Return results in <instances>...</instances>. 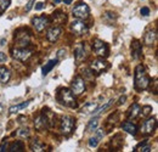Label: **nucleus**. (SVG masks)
Returning a JSON list of instances; mask_svg holds the SVG:
<instances>
[{"label":"nucleus","instance_id":"nucleus-32","mask_svg":"<svg viewBox=\"0 0 158 152\" xmlns=\"http://www.w3.org/2000/svg\"><path fill=\"white\" fill-rule=\"evenodd\" d=\"M11 0H0V16L5 12V10L10 6Z\"/></svg>","mask_w":158,"mask_h":152},{"label":"nucleus","instance_id":"nucleus-18","mask_svg":"<svg viewBox=\"0 0 158 152\" xmlns=\"http://www.w3.org/2000/svg\"><path fill=\"white\" fill-rule=\"evenodd\" d=\"M74 57L77 60V62H80L81 60H84L85 57V45L83 43H79L74 46Z\"/></svg>","mask_w":158,"mask_h":152},{"label":"nucleus","instance_id":"nucleus-8","mask_svg":"<svg viewBox=\"0 0 158 152\" xmlns=\"http://www.w3.org/2000/svg\"><path fill=\"white\" fill-rule=\"evenodd\" d=\"M71 91L74 94V96L81 95L85 91V80L80 76L74 77L71 84Z\"/></svg>","mask_w":158,"mask_h":152},{"label":"nucleus","instance_id":"nucleus-28","mask_svg":"<svg viewBox=\"0 0 158 152\" xmlns=\"http://www.w3.org/2000/svg\"><path fill=\"white\" fill-rule=\"evenodd\" d=\"M24 150V146H23V144L21 142V141H15V142H12L9 147H7V150L6 151H10V152H22Z\"/></svg>","mask_w":158,"mask_h":152},{"label":"nucleus","instance_id":"nucleus-31","mask_svg":"<svg viewBox=\"0 0 158 152\" xmlns=\"http://www.w3.org/2000/svg\"><path fill=\"white\" fill-rule=\"evenodd\" d=\"M135 151L140 152H150L151 151V146L147 144V141H143V142H140L138 146L135 147Z\"/></svg>","mask_w":158,"mask_h":152},{"label":"nucleus","instance_id":"nucleus-36","mask_svg":"<svg viewBox=\"0 0 158 152\" xmlns=\"http://www.w3.org/2000/svg\"><path fill=\"white\" fill-rule=\"evenodd\" d=\"M66 57V49H60L57 53V60H62Z\"/></svg>","mask_w":158,"mask_h":152},{"label":"nucleus","instance_id":"nucleus-1","mask_svg":"<svg viewBox=\"0 0 158 152\" xmlns=\"http://www.w3.org/2000/svg\"><path fill=\"white\" fill-rule=\"evenodd\" d=\"M151 84V79L146 72V68L142 65H138L135 67V73H134V85L135 89L141 91L146 90Z\"/></svg>","mask_w":158,"mask_h":152},{"label":"nucleus","instance_id":"nucleus-20","mask_svg":"<svg viewBox=\"0 0 158 152\" xmlns=\"http://www.w3.org/2000/svg\"><path fill=\"white\" fill-rule=\"evenodd\" d=\"M29 147L31 150L34 152H41V151H45V144L41 142L39 139H33L29 144Z\"/></svg>","mask_w":158,"mask_h":152},{"label":"nucleus","instance_id":"nucleus-29","mask_svg":"<svg viewBox=\"0 0 158 152\" xmlns=\"http://www.w3.org/2000/svg\"><path fill=\"white\" fill-rule=\"evenodd\" d=\"M98 127H99V118L95 117V118H93V119L89 120V123H88V125H86V132H88V133H91V132L96 130Z\"/></svg>","mask_w":158,"mask_h":152},{"label":"nucleus","instance_id":"nucleus-40","mask_svg":"<svg viewBox=\"0 0 158 152\" xmlns=\"http://www.w3.org/2000/svg\"><path fill=\"white\" fill-rule=\"evenodd\" d=\"M7 61V55L5 53H0V62H6Z\"/></svg>","mask_w":158,"mask_h":152},{"label":"nucleus","instance_id":"nucleus-11","mask_svg":"<svg viewBox=\"0 0 158 152\" xmlns=\"http://www.w3.org/2000/svg\"><path fill=\"white\" fill-rule=\"evenodd\" d=\"M156 125H157V120L155 117L152 118H147L142 125H141V134L142 135H151L153 134L155 129H156Z\"/></svg>","mask_w":158,"mask_h":152},{"label":"nucleus","instance_id":"nucleus-19","mask_svg":"<svg viewBox=\"0 0 158 152\" xmlns=\"http://www.w3.org/2000/svg\"><path fill=\"white\" fill-rule=\"evenodd\" d=\"M122 129L124 130V132H127L128 134H130V135H133V136H135L136 133H138V127L134 124V123H131V122H124L123 124H122Z\"/></svg>","mask_w":158,"mask_h":152},{"label":"nucleus","instance_id":"nucleus-33","mask_svg":"<svg viewBox=\"0 0 158 152\" xmlns=\"http://www.w3.org/2000/svg\"><path fill=\"white\" fill-rule=\"evenodd\" d=\"M151 113H152V107L151 106H143L141 108V111H140V114L142 117H148Z\"/></svg>","mask_w":158,"mask_h":152},{"label":"nucleus","instance_id":"nucleus-35","mask_svg":"<svg viewBox=\"0 0 158 152\" xmlns=\"http://www.w3.org/2000/svg\"><path fill=\"white\" fill-rule=\"evenodd\" d=\"M105 17H106V19H111V21H112V19H117V15H116L114 12H111V11H107V12L105 14Z\"/></svg>","mask_w":158,"mask_h":152},{"label":"nucleus","instance_id":"nucleus-6","mask_svg":"<svg viewBox=\"0 0 158 152\" xmlns=\"http://www.w3.org/2000/svg\"><path fill=\"white\" fill-rule=\"evenodd\" d=\"M31 43V36L27 31L20 29L15 34V44L17 48H27Z\"/></svg>","mask_w":158,"mask_h":152},{"label":"nucleus","instance_id":"nucleus-24","mask_svg":"<svg viewBox=\"0 0 158 152\" xmlns=\"http://www.w3.org/2000/svg\"><path fill=\"white\" fill-rule=\"evenodd\" d=\"M140 111H141L140 105H139V103H133V105L129 107V110H128V112H127V116H128L129 119L136 118L139 114H140Z\"/></svg>","mask_w":158,"mask_h":152},{"label":"nucleus","instance_id":"nucleus-46","mask_svg":"<svg viewBox=\"0 0 158 152\" xmlns=\"http://www.w3.org/2000/svg\"><path fill=\"white\" fill-rule=\"evenodd\" d=\"M61 0H54V2H56V4H59Z\"/></svg>","mask_w":158,"mask_h":152},{"label":"nucleus","instance_id":"nucleus-37","mask_svg":"<svg viewBox=\"0 0 158 152\" xmlns=\"http://www.w3.org/2000/svg\"><path fill=\"white\" fill-rule=\"evenodd\" d=\"M34 1H35V0H29V1L27 2V5H26V9H24L27 12L32 10V7H33V5H34Z\"/></svg>","mask_w":158,"mask_h":152},{"label":"nucleus","instance_id":"nucleus-38","mask_svg":"<svg viewBox=\"0 0 158 152\" xmlns=\"http://www.w3.org/2000/svg\"><path fill=\"white\" fill-rule=\"evenodd\" d=\"M140 12H141V15H142V16H145V17H146V16H148V15H150V9H148V7H142Z\"/></svg>","mask_w":158,"mask_h":152},{"label":"nucleus","instance_id":"nucleus-21","mask_svg":"<svg viewBox=\"0 0 158 152\" xmlns=\"http://www.w3.org/2000/svg\"><path fill=\"white\" fill-rule=\"evenodd\" d=\"M98 106H99L98 102H88L80 108V112L83 114H91L94 113V111L98 108Z\"/></svg>","mask_w":158,"mask_h":152},{"label":"nucleus","instance_id":"nucleus-22","mask_svg":"<svg viewBox=\"0 0 158 152\" xmlns=\"http://www.w3.org/2000/svg\"><path fill=\"white\" fill-rule=\"evenodd\" d=\"M51 19H52V21H54L56 24L62 26V24L67 21V16H66L62 11H60L59 10V11H55V12L52 14V17H51Z\"/></svg>","mask_w":158,"mask_h":152},{"label":"nucleus","instance_id":"nucleus-45","mask_svg":"<svg viewBox=\"0 0 158 152\" xmlns=\"http://www.w3.org/2000/svg\"><path fill=\"white\" fill-rule=\"evenodd\" d=\"M4 44H5V39H1L0 40V45H4Z\"/></svg>","mask_w":158,"mask_h":152},{"label":"nucleus","instance_id":"nucleus-14","mask_svg":"<svg viewBox=\"0 0 158 152\" xmlns=\"http://www.w3.org/2000/svg\"><path fill=\"white\" fill-rule=\"evenodd\" d=\"M61 33H62L61 27H56V26H55V27H52V28H50V29L48 31V33H46V39H48L50 43H55V41L60 38Z\"/></svg>","mask_w":158,"mask_h":152},{"label":"nucleus","instance_id":"nucleus-9","mask_svg":"<svg viewBox=\"0 0 158 152\" xmlns=\"http://www.w3.org/2000/svg\"><path fill=\"white\" fill-rule=\"evenodd\" d=\"M11 53H12V57L17 61H21V62L27 61L33 54V51L28 48H16V49H12Z\"/></svg>","mask_w":158,"mask_h":152},{"label":"nucleus","instance_id":"nucleus-27","mask_svg":"<svg viewBox=\"0 0 158 152\" xmlns=\"http://www.w3.org/2000/svg\"><path fill=\"white\" fill-rule=\"evenodd\" d=\"M31 101L32 100H28V101H24V102H22V103H19V105H16V106H12V107H10L9 108V112L11 114L14 113H17L19 111H21V110H23V108H26L29 103H31Z\"/></svg>","mask_w":158,"mask_h":152},{"label":"nucleus","instance_id":"nucleus-34","mask_svg":"<svg viewBox=\"0 0 158 152\" xmlns=\"http://www.w3.org/2000/svg\"><path fill=\"white\" fill-rule=\"evenodd\" d=\"M29 134H31L29 129H28V128H24V127H23V128H20V129L17 130V135L21 136V137H28Z\"/></svg>","mask_w":158,"mask_h":152},{"label":"nucleus","instance_id":"nucleus-30","mask_svg":"<svg viewBox=\"0 0 158 152\" xmlns=\"http://www.w3.org/2000/svg\"><path fill=\"white\" fill-rule=\"evenodd\" d=\"M113 102H114V100H113V99H111L110 101H107V102H106L105 105H102L101 107H99V106H98V108H96V110L94 111V113H101V112L106 111L107 108H110V107H111V106L113 105Z\"/></svg>","mask_w":158,"mask_h":152},{"label":"nucleus","instance_id":"nucleus-5","mask_svg":"<svg viewBox=\"0 0 158 152\" xmlns=\"http://www.w3.org/2000/svg\"><path fill=\"white\" fill-rule=\"evenodd\" d=\"M93 49H94V53L99 57L106 58V57L108 56V54H110L108 45L103 40H101V39H95L93 41Z\"/></svg>","mask_w":158,"mask_h":152},{"label":"nucleus","instance_id":"nucleus-39","mask_svg":"<svg viewBox=\"0 0 158 152\" xmlns=\"http://www.w3.org/2000/svg\"><path fill=\"white\" fill-rule=\"evenodd\" d=\"M6 150H7V141L4 140L2 144L0 145V151H6Z\"/></svg>","mask_w":158,"mask_h":152},{"label":"nucleus","instance_id":"nucleus-17","mask_svg":"<svg viewBox=\"0 0 158 152\" xmlns=\"http://www.w3.org/2000/svg\"><path fill=\"white\" fill-rule=\"evenodd\" d=\"M41 113L44 114V117H45V119L48 122L49 128H51V127L55 125V123H56V114L54 113V112H51L49 108H43Z\"/></svg>","mask_w":158,"mask_h":152},{"label":"nucleus","instance_id":"nucleus-43","mask_svg":"<svg viewBox=\"0 0 158 152\" xmlns=\"http://www.w3.org/2000/svg\"><path fill=\"white\" fill-rule=\"evenodd\" d=\"M19 122H20V123H23V122H26V117H23V116L19 117Z\"/></svg>","mask_w":158,"mask_h":152},{"label":"nucleus","instance_id":"nucleus-7","mask_svg":"<svg viewBox=\"0 0 158 152\" xmlns=\"http://www.w3.org/2000/svg\"><path fill=\"white\" fill-rule=\"evenodd\" d=\"M110 67L108 62L103 58V57H100V58H96L91 63H90V71L95 74H100L102 72H105L107 68Z\"/></svg>","mask_w":158,"mask_h":152},{"label":"nucleus","instance_id":"nucleus-44","mask_svg":"<svg viewBox=\"0 0 158 152\" xmlns=\"http://www.w3.org/2000/svg\"><path fill=\"white\" fill-rule=\"evenodd\" d=\"M72 1H73V0H63V2H64L66 5H69V4H72Z\"/></svg>","mask_w":158,"mask_h":152},{"label":"nucleus","instance_id":"nucleus-2","mask_svg":"<svg viewBox=\"0 0 158 152\" xmlns=\"http://www.w3.org/2000/svg\"><path fill=\"white\" fill-rule=\"evenodd\" d=\"M57 100L61 105L66 106V107H71V108H76L77 107V101L74 94L71 91V89L67 88H61L57 91Z\"/></svg>","mask_w":158,"mask_h":152},{"label":"nucleus","instance_id":"nucleus-3","mask_svg":"<svg viewBox=\"0 0 158 152\" xmlns=\"http://www.w3.org/2000/svg\"><path fill=\"white\" fill-rule=\"evenodd\" d=\"M76 128V118H73L72 116H64L61 120V125H60V129H61V133L63 135H71L73 133Z\"/></svg>","mask_w":158,"mask_h":152},{"label":"nucleus","instance_id":"nucleus-13","mask_svg":"<svg viewBox=\"0 0 158 152\" xmlns=\"http://www.w3.org/2000/svg\"><path fill=\"white\" fill-rule=\"evenodd\" d=\"M142 55V46L141 43L138 39H133L131 40V56L135 60H140Z\"/></svg>","mask_w":158,"mask_h":152},{"label":"nucleus","instance_id":"nucleus-23","mask_svg":"<svg viewBox=\"0 0 158 152\" xmlns=\"http://www.w3.org/2000/svg\"><path fill=\"white\" fill-rule=\"evenodd\" d=\"M11 78V72L9 68L1 66L0 67V83L1 84H6Z\"/></svg>","mask_w":158,"mask_h":152},{"label":"nucleus","instance_id":"nucleus-12","mask_svg":"<svg viewBox=\"0 0 158 152\" xmlns=\"http://www.w3.org/2000/svg\"><path fill=\"white\" fill-rule=\"evenodd\" d=\"M32 23L34 26V28L38 31V32H43L50 23V19L46 16H38V17H34L32 19Z\"/></svg>","mask_w":158,"mask_h":152},{"label":"nucleus","instance_id":"nucleus-26","mask_svg":"<svg viewBox=\"0 0 158 152\" xmlns=\"http://www.w3.org/2000/svg\"><path fill=\"white\" fill-rule=\"evenodd\" d=\"M57 62H59V60L57 58H54V60H50L49 62H46L45 63V66L43 67V70H41V73H43V76H48L49 74V72L57 65Z\"/></svg>","mask_w":158,"mask_h":152},{"label":"nucleus","instance_id":"nucleus-10","mask_svg":"<svg viewBox=\"0 0 158 152\" xmlns=\"http://www.w3.org/2000/svg\"><path fill=\"white\" fill-rule=\"evenodd\" d=\"M71 29L74 34L77 36H83V34H86L89 28H88V24L84 22V19H74L72 23H71Z\"/></svg>","mask_w":158,"mask_h":152},{"label":"nucleus","instance_id":"nucleus-15","mask_svg":"<svg viewBox=\"0 0 158 152\" xmlns=\"http://www.w3.org/2000/svg\"><path fill=\"white\" fill-rule=\"evenodd\" d=\"M103 136H105V130H103V129H98V128H96V133H95V135H94L93 137L89 139V146H90V147H98L99 142L103 139Z\"/></svg>","mask_w":158,"mask_h":152},{"label":"nucleus","instance_id":"nucleus-4","mask_svg":"<svg viewBox=\"0 0 158 152\" xmlns=\"http://www.w3.org/2000/svg\"><path fill=\"white\" fill-rule=\"evenodd\" d=\"M72 15H73V17L78 19H86L90 16V9L86 4L78 2L72 10Z\"/></svg>","mask_w":158,"mask_h":152},{"label":"nucleus","instance_id":"nucleus-42","mask_svg":"<svg viewBox=\"0 0 158 152\" xmlns=\"http://www.w3.org/2000/svg\"><path fill=\"white\" fill-rule=\"evenodd\" d=\"M125 100H127V96H125V95L120 96V97H119L118 105H123V103H124V102H125Z\"/></svg>","mask_w":158,"mask_h":152},{"label":"nucleus","instance_id":"nucleus-16","mask_svg":"<svg viewBox=\"0 0 158 152\" xmlns=\"http://www.w3.org/2000/svg\"><path fill=\"white\" fill-rule=\"evenodd\" d=\"M34 127H35V129L37 130H44L45 128H49V125H48V122H46V119H45V117H44V114L40 113L38 114L35 118H34Z\"/></svg>","mask_w":158,"mask_h":152},{"label":"nucleus","instance_id":"nucleus-25","mask_svg":"<svg viewBox=\"0 0 158 152\" xmlns=\"http://www.w3.org/2000/svg\"><path fill=\"white\" fill-rule=\"evenodd\" d=\"M157 40V32L153 29V31H148L146 34H145V44L146 45H153Z\"/></svg>","mask_w":158,"mask_h":152},{"label":"nucleus","instance_id":"nucleus-41","mask_svg":"<svg viewBox=\"0 0 158 152\" xmlns=\"http://www.w3.org/2000/svg\"><path fill=\"white\" fill-rule=\"evenodd\" d=\"M44 9V2H37L35 4V10L37 11H40V10H43Z\"/></svg>","mask_w":158,"mask_h":152}]
</instances>
